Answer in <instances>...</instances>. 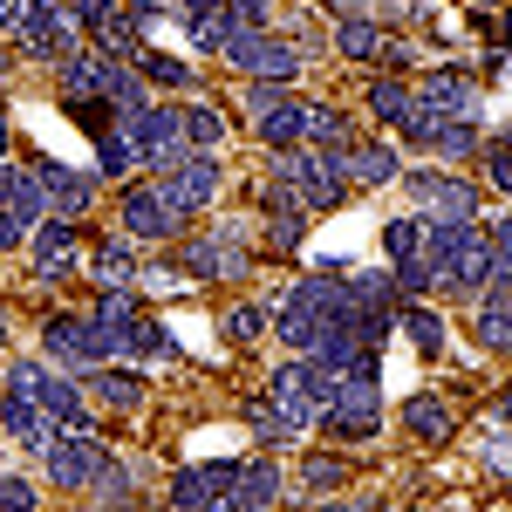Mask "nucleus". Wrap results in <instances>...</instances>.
<instances>
[{
    "label": "nucleus",
    "mask_w": 512,
    "mask_h": 512,
    "mask_svg": "<svg viewBox=\"0 0 512 512\" xmlns=\"http://www.w3.org/2000/svg\"><path fill=\"white\" fill-rule=\"evenodd\" d=\"M342 55H355V62H369V55H376V48H383V35H376V28H369V21H342Z\"/></svg>",
    "instance_id": "29"
},
{
    "label": "nucleus",
    "mask_w": 512,
    "mask_h": 512,
    "mask_svg": "<svg viewBox=\"0 0 512 512\" xmlns=\"http://www.w3.org/2000/svg\"><path fill=\"white\" fill-rule=\"evenodd\" d=\"M485 280H492V301H506V308H512V253H492V274H485Z\"/></svg>",
    "instance_id": "37"
},
{
    "label": "nucleus",
    "mask_w": 512,
    "mask_h": 512,
    "mask_svg": "<svg viewBox=\"0 0 512 512\" xmlns=\"http://www.w3.org/2000/svg\"><path fill=\"white\" fill-rule=\"evenodd\" d=\"M369 110H376L383 123H403V110H410V89H403V82H376V89H369Z\"/></svg>",
    "instance_id": "28"
},
{
    "label": "nucleus",
    "mask_w": 512,
    "mask_h": 512,
    "mask_svg": "<svg viewBox=\"0 0 512 512\" xmlns=\"http://www.w3.org/2000/svg\"><path fill=\"white\" fill-rule=\"evenodd\" d=\"M0 158H7V117H0Z\"/></svg>",
    "instance_id": "45"
},
{
    "label": "nucleus",
    "mask_w": 512,
    "mask_h": 512,
    "mask_svg": "<svg viewBox=\"0 0 512 512\" xmlns=\"http://www.w3.org/2000/svg\"><path fill=\"white\" fill-rule=\"evenodd\" d=\"M103 69H110V55H69V62H62L69 96H103Z\"/></svg>",
    "instance_id": "17"
},
{
    "label": "nucleus",
    "mask_w": 512,
    "mask_h": 512,
    "mask_svg": "<svg viewBox=\"0 0 512 512\" xmlns=\"http://www.w3.org/2000/svg\"><path fill=\"white\" fill-rule=\"evenodd\" d=\"M123 226L137 239H164L178 226V212H171V198H164L158 185H137V192H123Z\"/></svg>",
    "instance_id": "9"
},
{
    "label": "nucleus",
    "mask_w": 512,
    "mask_h": 512,
    "mask_svg": "<svg viewBox=\"0 0 512 512\" xmlns=\"http://www.w3.org/2000/svg\"><path fill=\"white\" fill-rule=\"evenodd\" d=\"M492 253H512V212L499 219V226H492Z\"/></svg>",
    "instance_id": "40"
},
{
    "label": "nucleus",
    "mask_w": 512,
    "mask_h": 512,
    "mask_svg": "<svg viewBox=\"0 0 512 512\" xmlns=\"http://www.w3.org/2000/svg\"><path fill=\"white\" fill-rule=\"evenodd\" d=\"M239 35H253V28L239 21L233 0H226V7H212V14H192V41H198V48H212V55H226Z\"/></svg>",
    "instance_id": "13"
},
{
    "label": "nucleus",
    "mask_w": 512,
    "mask_h": 512,
    "mask_svg": "<svg viewBox=\"0 0 512 512\" xmlns=\"http://www.w3.org/2000/svg\"><path fill=\"white\" fill-rule=\"evenodd\" d=\"M28 21H35V0H0V28L7 35H21Z\"/></svg>",
    "instance_id": "38"
},
{
    "label": "nucleus",
    "mask_w": 512,
    "mask_h": 512,
    "mask_svg": "<svg viewBox=\"0 0 512 512\" xmlns=\"http://www.w3.org/2000/svg\"><path fill=\"white\" fill-rule=\"evenodd\" d=\"M185 7H192V14H212V7H226V0H185Z\"/></svg>",
    "instance_id": "42"
},
{
    "label": "nucleus",
    "mask_w": 512,
    "mask_h": 512,
    "mask_svg": "<svg viewBox=\"0 0 512 512\" xmlns=\"http://www.w3.org/2000/svg\"><path fill=\"white\" fill-rule=\"evenodd\" d=\"M301 478H308V492H335V485H342L349 472H342V465H328V458H315V465H308Z\"/></svg>",
    "instance_id": "36"
},
{
    "label": "nucleus",
    "mask_w": 512,
    "mask_h": 512,
    "mask_svg": "<svg viewBox=\"0 0 512 512\" xmlns=\"http://www.w3.org/2000/svg\"><path fill=\"white\" fill-rule=\"evenodd\" d=\"M89 267H96V287H103V294H110V287H130V253H123V246H96Z\"/></svg>",
    "instance_id": "25"
},
{
    "label": "nucleus",
    "mask_w": 512,
    "mask_h": 512,
    "mask_svg": "<svg viewBox=\"0 0 512 512\" xmlns=\"http://www.w3.org/2000/svg\"><path fill=\"white\" fill-rule=\"evenodd\" d=\"M472 123H437L431 130V144H424V151H437V158H472Z\"/></svg>",
    "instance_id": "26"
},
{
    "label": "nucleus",
    "mask_w": 512,
    "mask_h": 512,
    "mask_svg": "<svg viewBox=\"0 0 512 512\" xmlns=\"http://www.w3.org/2000/svg\"><path fill=\"white\" fill-rule=\"evenodd\" d=\"M403 328H410V342H417L424 355H437V349H444V321H437L431 308H410V315H403Z\"/></svg>",
    "instance_id": "27"
},
{
    "label": "nucleus",
    "mask_w": 512,
    "mask_h": 512,
    "mask_svg": "<svg viewBox=\"0 0 512 512\" xmlns=\"http://www.w3.org/2000/svg\"><path fill=\"white\" fill-rule=\"evenodd\" d=\"M41 349L55 355V362H69V369H89V362H103L96 355V328L76 315H55L48 328H41Z\"/></svg>",
    "instance_id": "6"
},
{
    "label": "nucleus",
    "mask_w": 512,
    "mask_h": 512,
    "mask_svg": "<svg viewBox=\"0 0 512 512\" xmlns=\"http://www.w3.org/2000/svg\"><path fill=\"white\" fill-rule=\"evenodd\" d=\"M390 280L403 287V294H424V287H431V267H424V253H417V260H396Z\"/></svg>",
    "instance_id": "33"
},
{
    "label": "nucleus",
    "mask_w": 512,
    "mask_h": 512,
    "mask_svg": "<svg viewBox=\"0 0 512 512\" xmlns=\"http://www.w3.org/2000/svg\"><path fill=\"white\" fill-rule=\"evenodd\" d=\"M349 171L362 178V185H390V178H403V158L396 151H383V144H369V151H355Z\"/></svg>",
    "instance_id": "18"
},
{
    "label": "nucleus",
    "mask_w": 512,
    "mask_h": 512,
    "mask_svg": "<svg viewBox=\"0 0 512 512\" xmlns=\"http://www.w3.org/2000/svg\"><path fill=\"white\" fill-rule=\"evenodd\" d=\"M35 260H41V274L55 280L69 260H76V219H41V233H35Z\"/></svg>",
    "instance_id": "14"
},
{
    "label": "nucleus",
    "mask_w": 512,
    "mask_h": 512,
    "mask_svg": "<svg viewBox=\"0 0 512 512\" xmlns=\"http://www.w3.org/2000/svg\"><path fill=\"white\" fill-rule=\"evenodd\" d=\"M485 458H492V465H499V472H512V444H492V451H485Z\"/></svg>",
    "instance_id": "41"
},
{
    "label": "nucleus",
    "mask_w": 512,
    "mask_h": 512,
    "mask_svg": "<svg viewBox=\"0 0 512 512\" xmlns=\"http://www.w3.org/2000/svg\"><path fill=\"white\" fill-rule=\"evenodd\" d=\"M321 512H376V506H321Z\"/></svg>",
    "instance_id": "44"
},
{
    "label": "nucleus",
    "mask_w": 512,
    "mask_h": 512,
    "mask_svg": "<svg viewBox=\"0 0 512 512\" xmlns=\"http://www.w3.org/2000/svg\"><path fill=\"white\" fill-rule=\"evenodd\" d=\"M239 465H192L171 478V512H233Z\"/></svg>",
    "instance_id": "2"
},
{
    "label": "nucleus",
    "mask_w": 512,
    "mask_h": 512,
    "mask_svg": "<svg viewBox=\"0 0 512 512\" xmlns=\"http://www.w3.org/2000/svg\"><path fill=\"white\" fill-rule=\"evenodd\" d=\"M239 267H246V253H239L233 239H226V246H219V239H198L192 246V274L198 280H233Z\"/></svg>",
    "instance_id": "15"
},
{
    "label": "nucleus",
    "mask_w": 512,
    "mask_h": 512,
    "mask_svg": "<svg viewBox=\"0 0 512 512\" xmlns=\"http://www.w3.org/2000/svg\"><path fill=\"white\" fill-rule=\"evenodd\" d=\"M137 62H144V76L164 82V89H192V69H185V62H164V55H137Z\"/></svg>",
    "instance_id": "31"
},
{
    "label": "nucleus",
    "mask_w": 512,
    "mask_h": 512,
    "mask_svg": "<svg viewBox=\"0 0 512 512\" xmlns=\"http://www.w3.org/2000/svg\"><path fill=\"white\" fill-rule=\"evenodd\" d=\"M14 246H21V219L0 205V253H14Z\"/></svg>",
    "instance_id": "39"
},
{
    "label": "nucleus",
    "mask_w": 512,
    "mask_h": 512,
    "mask_svg": "<svg viewBox=\"0 0 512 512\" xmlns=\"http://www.w3.org/2000/svg\"><path fill=\"white\" fill-rule=\"evenodd\" d=\"M0 424H7V437H14V444H28V451H48V444H55V431H62V424L41 410L35 396H7V403H0Z\"/></svg>",
    "instance_id": "7"
},
{
    "label": "nucleus",
    "mask_w": 512,
    "mask_h": 512,
    "mask_svg": "<svg viewBox=\"0 0 512 512\" xmlns=\"http://www.w3.org/2000/svg\"><path fill=\"white\" fill-rule=\"evenodd\" d=\"M485 171H492V185L512 192V130L506 137H492V151H485Z\"/></svg>",
    "instance_id": "32"
},
{
    "label": "nucleus",
    "mask_w": 512,
    "mask_h": 512,
    "mask_svg": "<svg viewBox=\"0 0 512 512\" xmlns=\"http://www.w3.org/2000/svg\"><path fill=\"white\" fill-rule=\"evenodd\" d=\"M410 192L431 198L437 219H472V212H478V192L465 185V178H431V171H410Z\"/></svg>",
    "instance_id": "10"
},
{
    "label": "nucleus",
    "mask_w": 512,
    "mask_h": 512,
    "mask_svg": "<svg viewBox=\"0 0 512 512\" xmlns=\"http://www.w3.org/2000/svg\"><path fill=\"white\" fill-rule=\"evenodd\" d=\"M301 226H308V219H301V205H294L287 192H274V219H267V239H274V246H301Z\"/></svg>",
    "instance_id": "22"
},
{
    "label": "nucleus",
    "mask_w": 512,
    "mask_h": 512,
    "mask_svg": "<svg viewBox=\"0 0 512 512\" xmlns=\"http://www.w3.org/2000/svg\"><path fill=\"white\" fill-rule=\"evenodd\" d=\"M41 458H48V478H55V485H89L96 465H103V451H96V437H89V431H62Z\"/></svg>",
    "instance_id": "5"
},
{
    "label": "nucleus",
    "mask_w": 512,
    "mask_h": 512,
    "mask_svg": "<svg viewBox=\"0 0 512 512\" xmlns=\"http://www.w3.org/2000/svg\"><path fill=\"white\" fill-rule=\"evenodd\" d=\"M390 253L396 260H417V253H424V219H396L390 226Z\"/></svg>",
    "instance_id": "30"
},
{
    "label": "nucleus",
    "mask_w": 512,
    "mask_h": 512,
    "mask_svg": "<svg viewBox=\"0 0 512 512\" xmlns=\"http://www.w3.org/2000/svg\"><path fill=\"white\" fill-rule=\"evenodd\" d=\"M96 512H130V499H103V506H96Z\"/></svg>",
    "instance_id": "43"
},
{
    "label": "nucleus",
    "mask_w": 512,
    "mask_h": 512,
    "mask_svg": "<svg viewBox=\"0 0 512 512\" xmlns=\"http://www.w3.org/2000/svg\"><path fill=\"white\" fill-rule=\"evenodd\" d=\"M506 417H512V396H506Z\"/></svg>",
    "instance_id": "46"
},
{
    "label": "nucleus",
    "mask_w": 512,
    "mask_h": 512,
    "mask_svg": "<svg viewBox=\"0 0 512 512\" xmlns=\"http://www.w3.org/2000/svg\"><path fill=\"white\" fill-rule=\"evenodd\" d=\"M41 198L55 205V219H76V212H89V178H76L69 164H41Z\"/></svg>",
    "instance_id": "11"
},
{
    "label": "nucleus",
    "mask_w": 512,
    "mask_h": 512,
    "mask_svg": "<svg viewBox=\"0 0 512 512\" xmlns=\"http://www.w3.org/2000/svg\"><path fill=\"white\" fill-rule=\"evenodd\" d=\"M472 328H478L485 349H512V308H506V301H485V308L472 315Z\"/></svg>",
    "instance_id": "19"
},
{
    "label": "nucleus",
    "mask_w": 512,
    "mask_h": 512,
    "mask_svg": "<svg viewBox=\"0 0 512 512\" xmlns=\"http://www.w3.org/2000/svg\"><path fill=\"white\" fill-rule=\"evenodd\" d=\"M41 205H48V198H41V178H21V171H14V185H7V212H14L21 226H41Z\"/></svg>",
    "instance_id": "20"
},
{
    "label": "nucleus",
    "mask_w": 512,
    "mask_h": 512,
    "mask_svg": "<svg viewBox=\"0 0 512 512\" xmlns=\"http://www.w3.org/2000/svg\"><path fill=\"white\" fill-rule=\"evenodd\" d=\"M253 130L267 137V144H294L301 137V103L294 96H280V89H253Z\"/></svg>",
    "instance_id": "8"
},
{
    "label": "nucleus",
    "mask_w": 512,
    "mask_h": 512,
    "mask_svg": "<svg viewBox=\"0 0 512 512\" xmlns=\"http://www.w3.org/2000/svg\"><path fill=\"white\" fill-rule=\"evenodd\" d=\"M219 137H226L219 110H185V144L192 151H219Z\"/></svg>",
    "instance_id": "24"
},
{
    "label": "nucleus",
    "mask_w": 512,
    "mask_h": 512,
    "mask_svg": "<svg viewBox=\"0 0 512 512\" xmlns=\"http://www.w3.org/2000/svg\"><path fill=\"white\" fill-rule=\"evenodd\" d=\"M0 512H35V492H28V478H0Z\"/></svg>",
    "instance_id": "35"
},
{
    "label": "nucleus",
    "mask_w": 512,
    "mask_h": 512,
    "mask_svg": "<svg viewBox=\"0 0 512 512\" xmlns=\"http://www.w3.org/2000/svg\"><path fill=\"white\" fill-rule=\"evenodd\" d=\"M403 424L437 444V437H451V410H444L437 396H410V403H403Z\"/></svg>",
    "instance_id": "16"
},
{
    "label": "nucleus",
    "mask_w": 512,
    "mask_h": 512,
    "mask_svg": "<svg viewBox=\"0 0 512 512\" xmlns=\"http://www.w3.org/2000/svg\"><path fill=\"white\" fill-rule=\"evenodd\" d=\"M260 328H267V315H260V308H233V315H226V335H233V342H253Z\"/></svg>",
    "instance_id": "34"
},
{
    "label": "nucleus",
    "mask_w": 512,
    "mask_h": 512,
    "mask_svg": "<svg viewBox=\"0 0 512 512\" xmlns=\"http://www.w3.org/2000/svg\"><path fill=\"white\" fill-rule=\"evenodd\" d=\"M96 164H103V178H123V171L137 164V144H130L123 130H103V137H96Z\"/></svg>",
    "instance_id": "21"
},
{
    "label": "nucleus",
    "mask_w": 512,
    "mask_h": 512,
    "mask_svg": "<svg viewBox=\"0 0 512 512\" xmlns=\"http://www.w3.org/2000/svg\"><path fill=\"white\" fill-rule=\"evenodd\" d=\"M164 198H171V212H198V205H212L219 198V158L212 151H192V158H178L164 171Z\"/></svg>",
    "instance_id": "3"
},
{
    "label": "nucleus",
    "mask_w": 512,
    "mask_h": 512,
    "mask_svg": "<svg viewBox=\"0 0 512 512\" xmlns=\"http://www.w3.org/2000/svg\"><path fill=\"white\" fill-rule=\"evenodd\" d=\"M0 342H7V328H0Z\"/></svg>",
    "instance_id": "47"
},
{
    "label": "nucleus",
    "mask_w": 512,
    "mask_h": 512,
    "mask_svg": "<svg viewBox=\"0 0 512 512\" xmlns=\"http://www.w3.org/2000/svg\"><path fill=\"white\" fill-rule=\"evenodd\" d=\"M274 499H280V465H239L233 512H274Z\"/></svg>",
    "instance_id": "12"
},
{
    "label": "nucleus",
    "mask_w": 512,
    "mask_h": 512,
    "mask_svg": "<svg viewBox=\"0 0 512 512\" xmlns=\"http://www.w3.org/2000/svg\"><path fill=\"white\" fill-rule=\"evenodd\" d=\"M321 417H328L335 437H376V424H383V383L342 376V390H335V403H328Z\"/></svg>",
    "instance_id": "1"
},
{
    "label": "nucleus",
    "mask_w": 512,
    "mask_h": 512,
    "mask_svg": "<svg viewBox=\"0 0 512 512\" xmlns=\"http://www.w3.org/2000/svg\"><path fill=\"white\" fill-rule=\"evenodd\" d=\"M89 383H96V396H103V403H117V410H130V403H137V376H130V369H96V376H89Z\"/></svg>",
    "instance_id": "23"
},
{
    "label": "nucleus",
    "mask_w": 512,
    "mask_h": 512,
    "mask_svg": "<svg viewBox=\"0 0 512 512\" xmlns=\"http://www.w3.org/2000/svg\"><path fill=\"white\" fill-rule=\"evenodd\" d=\"M226 62H239L246 76H274V82H294V69H301V55L274 35H239L233 48H226Z\"/></svg>",
    "instance_id": "4"
}]
</instances>
